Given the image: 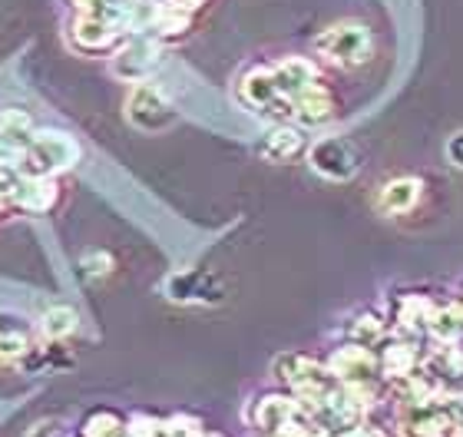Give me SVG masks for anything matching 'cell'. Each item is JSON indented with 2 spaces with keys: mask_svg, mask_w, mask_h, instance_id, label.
Segmentation results:
<instances>
[{
  "mask_svg": "<svg viewBox=\"0 0 463 437\" xmlns=\"http://www.w3.org/2000/svg\"><path fill=\"white\" fill-rule=\"evenodd\" d=\"M33 351V325L17 311H0V361H20Z\"/></svg>",
  "mask_w": 463,
  "mask_h": 437,
  "instance_id": "cell-10",
  "label": "cell"
},
{
  "mask_svg": "<svg viewBox=\"0 0 463 437\" xmlns=\"http://www.w3.org/2000/svg\"><path fill=\"white\" fill-rule=\"evenodd\" d=\"M420 179H411V176H401V179H391V183L381 189V195H377V205L384 209V213L397 215V213H407L411 205L420 199Z\"/></svg>",
  "mask_w": 463,
  "mask_h": 437,
  "instance_id": "cell-14",
  "label": "cell"
},
{
  "mask_svg": "<svg viewBox=\"0 0 463 437\" xmlns=\"http://www.w3.org/2000/svg\"><path fill=\"white\" fill-rule=\"evenodd\" d=\"M311 47L331 67L357 70L371 63V57H374V33L361 20H341V24H331L328 30H321Z\"/></svg>",
  "mask_w": 463,
  "mask_h": 437,
  "instance_id": "cell-1",
  "label": "cell"
},
{
  "mask_svg": "<svg viewBox=\"0 0 463 437\" xmlns=\"http://www.w3.org/2000/svg\"><path fill=\"white\" fill-rule=\"evenodd\" d=\"M239 97H241L245 107L259 109V113L279 119V123L295 119V107H291V100L281 97L279 83H275V73H271V63L269 67H251V70L241 73Z\"/></svg>",
  "mask_w": 463,
  "mask_h": 437,
  "instance_id": "cell-3",
  "label": "cell"
},
{
  "mask_svg": "<svg viewBox=\"0 0 463 437\" xmlns=\"http://www.w3.org/2000/svg\"><path fill=\"white\" fill-rule=\"evenodd\" d=\"M126 119L143 133H163L179 123L175 107L165 100V93L153 83H133L126 97Z\"/></svg>",
  "mask_w": 463,
  "mask_h": 437,
  "instance_id": "cell-4",
  "label": "cell"
},
{
  "mask_svg": "<svg viewBox=\"0 0 463 437\" xmlns=\"http://www.w3.org/2000/svg\"><path fill=\"white\" fill-rule=\"evenodd\" d=\"M33 137H37V129H33L27 113H20V109L0 113V156L4 159L17 163L20 156L27 153V146L33 143Z\"/></svg>",
  "mask_w": 463,
  "mask_h": 437,
  "instance_id": "cell-11",
  "label": "cell"
},
{
  "mask_svg": "<svg viewBox=\"0 0 463 437\" xmlns=\"http://www.w3.org/2000/svg\"><path fill=\"white\" fill-rule=\"evenodd\" d=\"M259 149L271 163H288V159H295L298 153H305V133H301L298 127H291V123H279V127L265 137V143H261Z\"/></svg>",
  "mask_w": 463,
  "mask_h": 437,
  "instance_id": "cell-13",
  "label": "cell"
},
{
  "mask_svg": "<svg viewBox=\"0 0 463 437\" xmlns=\"http://www.w3.org/2000/svg\"><path fill=\"white\" fill-rule=\"evenodd\" d=\"M163 53V43L153 33H136L126 37L119 47L113 50V73L126 83H146V77L156 70Z\"/></svg>",
  "mask_w": 463,
  "mask_h": 437,
  "instance_id": "cell-6",
  "label": "cell"
},
{
  "mask_svg": "<svg viewBox=\"0 0 463 437\" xmlns=\"http://www.w3.org/2000/svg\"><path fill=\"white\" fill-rule=\"evenodd\" d=\"M119 431H123V421L116 418L113 411H93V414L83 421L80 437H119Z\"/></svg>",
  "mask_w": 463,
  "mask_h": 437,
  "instance_id": "cell-17",
  "label": "cell"
},
{
  "mask_svg": "<svg viewBox=\"0 0 463 437\" xmlns=\"http://www.w3.org/2000/svg\"><path fill=\"white\" fill-rule=\"evenodd\" d=\"M7 209H10V195L4 193V189H0V219L7 215Z\"/></svg>",
  "mask_w": 463,
  "mask_h": 437,
  "instance_id": "cell-20",
  "label": "cell"
},
{
  "mask_svg": "<svg viewBox=\"0 0 463 437\" xmlns=\"http://www.w3.org/2000/svg\"><path fill=\"white\" fill-rule=\"evenodd\" d=\"M80 159V146L60 129H40L27 153L17 159L20 176H57Z\"/></svg>",
  "mask_w": 463,
  "mask_h": 437,
  "instance_id": "cell-2",
  "label": "cell"
},
{
  "mask_svg": "<svg viewBox=\"0 0 463 437\" xmlns=\"http://www.w3.org/2000/svg\"><path fill=\"white\" fill-rule=\"evenodd\" d=\"M139 4H156V0H139Z\"/></svg>",
  "mask_w": 463,
  "mask_h": 437,
  "instance_id": "cell-21",
  "label": "cell"
},
{
  "mask_svg": "<svg viewBox=\"0 0 463 437\" xmlns=\"http://www.w3.org/2000/svg\"><path fill=\"white\" fill-rule=\"evenodd\" d=\"M77 331V311L67 309V305H53V309L43 311V318H40V335L47 341H63L70 338Z\"/></svg>",
  "mask_w": 463,
  "mask_h": 437,
  "instance_id": "cell-16",
  "label": "cell"
},
{
  "mask_svg": "<svg viewBox=\"0 0 463 437\" xmlns=\"http://www.w3.org/2000/svg\"><path fill=\"white\" fill-rule=\"evenodd\" d=\"M126 37H129V30L109 17L77 14L70 20V43L83 50V53H113Z\"/></svg>",
  "mask_w": 463,
  "mask_h": 437,
  "instance_id": "cell-7",
  "label": "cell"
},
{
  "mask_svg": "<svg viewBox=\"0 0 463 437\" xmlns=\"http://www.w3.org/2000/svg\"><path fill=\"white\" fill-rule=\"evenodd\" d=\"M77 14H97V17H109L116 24H123L126 30H133L136 17V0H67Z\"/></svg>",
  "mask_w": 463,
  "mask_h": 437,
  "instance_id": "cell-15",
  "label": "cell"
},
{
  "mask_svg": "<svg viewBox=\"0 0 463 437\" xmlns=\"http://www.w3.org/2000/svg\"><path fill=\"white\" fill-rule=\"evenodd\" d=\"M271 73H275V83H279L281 97L291 100V103H295L305 90L321 83L318 63L308 57H281L279 63H271Z\"/></svg>",
  "mask_w": 463,
  "mask_h": 437,
  "instance_id": "cell-9",
  "label": "cell"
},
{
  "mask_svg": "<svg viewBox=\"0 0 463 437\" xmlns=\"http://www.w3.org/2000/svg\"><path fill=\"white\" fill-rule=\"evenodd\" d=\"M159 4H165V7H175V10H185V14H195L205 0H159Z\"/></svg>",
  "mask_w": 463,
  "mask_h": 437,
  "instance_id": "cell-19",
  "label": "cell"
},
{
  "mask_svg": "<svg viewBox=\"0 0 463 437\" xmlns=\"http://www.w3.org/2000/svg\"><path fill=\"white\" fill-rule=\"evenodd\" d=\"M311 169L331 183H347L361 173V153L354 143H347L341 137H325L308 149Z\"/></svg>",
  "mask_w": 463,
  "mask_h": 437,
  "instance_id": "cell-5",
  "label": "cell"
},
{
  "mask_svg": "<svg viewBox=\"0 0 463 437\" xmlns=\"http://www.w3.org/2000/svg\"><path fill=\"white\" fill-rule=\"evenodd\" d=\"M447 159L454 169H463V129H457L454 137L447 139Z\"/></svg>",
  "mask_w": 463,
  "mask_h": 437,
  "instance_id": "cell-18",
  "label": "cell"
},
{
  "mask_svg": "<svg viewBox=\"0 0 463 437\" xmlns=\"http://www.w3.org/2000/svg\"><path fill=\"white\" fill-rule=\"evenodd\" d=\"M291 107H295V119H298L301 127H321V123H328L335 117V100H331L325 83L305 90Z\"/></svg>",
  "mask_w": 463,
  "mask_h": 437,
  "instance_id": "cell-12",
  "label": "cell"
},
{
  "mask_svg": "<svg viewBox=\"0 0 463 437\" xmlns=\"http://www.w3.org/2000/svg\"><path fill=\"white\" fill-rule=\"evenodd\" d=\"M60 199L57 176H20L17 189L10 195L14 209H24L30 215H47Z\"/></svg>",
  "mask_w": 463,
  "mask_h": 437,
  "instance_id": "cell-8",
  "label": "cell"
}]
</instances>
